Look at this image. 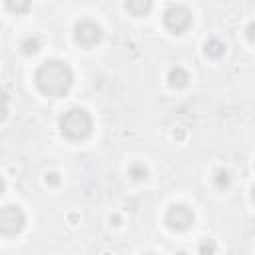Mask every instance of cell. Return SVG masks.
<instances>
[{"mask_svg": "<svg viewBox=\"0 0 255 255\" xmlns=\"http://www.w3.org/2000/svg\"><path fill=\"white\" fill-rule=\"evenodd\" d=\"M36 86L44 96L62 98L72 86V70L62 60H46L36 70Z\"/></svg>", "mask_w": 255, "mask_h": 255, "instance_id": "obj_1", "label": "cell"}, {"mask_svg": "<svg viewBox=\"0 0 255 255\" xmlns=\"http://www.w3.org/2000/svg\"><path fill=\"white\" fill-rule=\"evenodd\" d=\"M60 128L70 139H84L92 131V118L84 108H72L60 118Z\"/></svg>", "mask_w": 255, "mask_h": 255, "instance_id": "obj_2", "label": "cell"}, {"mask_svg": "<svg viewBox=\"0 0 255 255\" xmlns=\"http://www.w3.org/2000/svg\"><path fill=\"white\" fill-rule=\"evenodd\" d=\"M24 211L18 205H4L0 207V233L2 235H16L24 227Z\"/></svg>", "mask_w": 255, "mask_h": 255, "instance_id": "obj_3", "label": "cell"}, {"mask_svg": "<svg viewBox=\"0 0 255 255\" xmlns=\"http://www.w3.org/2000/svg\"><path fill=\"white\" fill-rule=\"evenodd\" d=\"M191 12L187 10V8H183V6H171V8H167L165 10V14H163V24H165V28L169 30V32H173V34H181V32H185L189 26H191Z\"/></svg>", "mask_w": 255, "mask_h": 255, "instance_id": "obj_4", "label": "cell"}, {"mask_svg": "<svg viewBox=\"0 0 255 255\" xmlns=\"http://www.w3.org/2000/svg\"><path fill=\"white\" fill-rule=\"evenodd\" d=\"M74 38H76V42H78L80 46L92 48V46H96V44L102 40V30H100V26H98L96 22H92V20H82V22H78L76 28H74Z\"/></svg>", "mask_w": 255, "mask_h": 255, "instance_id": "obj_5", "label": "cell"}, {"mask_svg": "<svg viewBox=\"0 0 255 255\" xmlns=\"http://www.w3.org/2000/svg\"><path fill=\"white\" fill-rule=\"evenodd\" d=\"M165 223L175 231H185L193 223V211L187 205H171L165 213Z\"/></svg>", "mask_w": 255, "mask_h": 255, "instance_id": "obj_6", "label": "cell"}, {"mask_svg": "<svg viewBox=\"0 0 255 255\" xmlns=\"http://www.w3.org/2000/svg\"><path fill=\"white\" fill-rule=\"evenodd\" d=\"M167 80H169V86H171V88H185L187 82H189V74H187L183 68L175 66V68L169 70Z\"/></svg>", "mask_w": 255, "mask_h": 255, "instance_id": "obj_7", "label": "cell"}, {"mask_svg": "<svg viewBox=\"0 0 255 255\" xmlns=\"http://www.w3.org/2000/svg\"><path fill=\"white\" fill-rule=\"evenodd\" d=\"M151 0H126V8L131 16H145L151 10Z\"/></svg>", "mask_w": 255, "mask_h": 255, "instance_id": "obj_8", "label": "cell"}, {"mask_svg": "<svg viewBox=\"0 0 255 255\" xmlns=\"http://www.w3.org/2000/svg\"><path fill=\"white\" fill-rule=\"evenodd\" d=\"M205 54L209 56V58H221L223 54H225V44L223 42H219V40H209L207 44H205Z\"/></svg>", "mask_w": 255, "mask_h": 255, "instance_id": "obj_9", "label": "cell"}, {"mask_svg": "<svg viewBox=\"0 0 255 255\" xmlns=\"http://www.w3.org/2000/svg\"><path fill=\"white\" fill-rule=\"evenodd\" d=\"M32 0H6V8L12 14H26L30 10Z\"/></svg>", "mask_w": 255, "mask_h": 255, "instance_id": "obj_10", "label": "cell"}, {"mask_svg": "<svg viewBox=\"0 0 255 255\" xmlns=\"http://www.w3.org/2000/svg\"><path fill=\"white\" fill-rule=\"evenodd\" d=\"M129 175H131L133 179L141 181V179H145V177H147V169H145L141 163H133V165L129 167Z\"/></svg>", "mask_w": 255, "mask_h": 255, "instance_id": "obj_11", "label": "cell"}, {"mask_svg": "<svg viewBox=\"0 0 255 255\" xmlns=\"http://www.w3.org/2000/svg\"><path fill=\"white\" fill-rule=\"evenodd\" d=\"M38 48H40V42H38L36 38H28V40L22 42L24 54H34V52H38Z\"/></svg>", "mask_w": 255, "mask_h": 255, "instance_id": "obj_12", "label": "cell"}, {"mask_svg": "<svg viewBox=\"0 0 255 255\" xmlns=\"http://www.w3.org/2000/svg\"><path fill=\"white\" fill-rule=\"evenodd\" d=\"M227 183H229V173H227V171H219V173H217V185L223 187V185H227Z\"/></svg>", "mask_w": 255, "mask_h": 255, "instance_id": "obj_13", "label": "cell"}, {"mask_svg": "<svg viewBox=\"0 0 255 255\" xmlns=\"http://www.w3.org/2000/svg\"><path fill=\"white\" fill-rule=\"evenodd\" d=\"M247 38H249V42H253V24H249V28H247Z\"/></svg>", "mask_w": 255, "mask_h": 255, "instance_id": "obj_14", "label": "cell"}, {"mask_svg": "<svg viewBox=\"0 0 255 255\" xmlns=\"http://www.w3.org/2000/svg\"><path fill=\"white\" fill-rule=\"evenodd\" d=\"M199 251H201V253H203V251H213V247H211V245H205V243H203V245L199 247Z\"/></svg>", "mask_w": 255, "mask_h": 255, "instance_id": "obj_15", "label": "cell"}, {"mask_svg": "<svg viewBox=\"0 0 255 255\" xmlns=\"http://www.w3.org/2000/svg\"><path fill=\"white\" fill-rule=\"evenodd\" d=\"M50 183H58V177H56V173H50Z\"/></svg>", "mask_w": 255, "mask_h": 255, "instance_id": "obj_16", "label": "cell"}, {"mask_svg": "<svg viewBox=\"0 0 255 255\" xmlns=\"http://www.w3.org/2000/svg\"><path fill=\"white\" fill-rule=\"evenodd\" d=\"M4 189H6V185H4V179H2V177H0V195H2V193H4Z\"/></svg>", "mask_w": 255, "mask_h": 255, "instance_id": "obj_17", "label": "cell"}]
</instances>
